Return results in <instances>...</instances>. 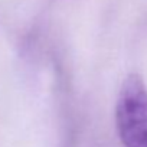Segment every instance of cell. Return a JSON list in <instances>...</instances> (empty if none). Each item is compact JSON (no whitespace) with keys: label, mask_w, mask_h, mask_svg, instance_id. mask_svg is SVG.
Segmentation results:
<instances>
[{"label":"cell","mask_w":147,"mask_h":147,"mask_svg":"<svg viewBox=\"0 0 147 147\" xmlns=\"http://www.w3.org/2000/svg\"><path fill=\"white\" fill-rule=\"evenodd\" d=\"M115 124L124 147H147V87L138 74H130L120 88Z\"/></svg>","instance_id":"6da1fadb"}]
</instances>
